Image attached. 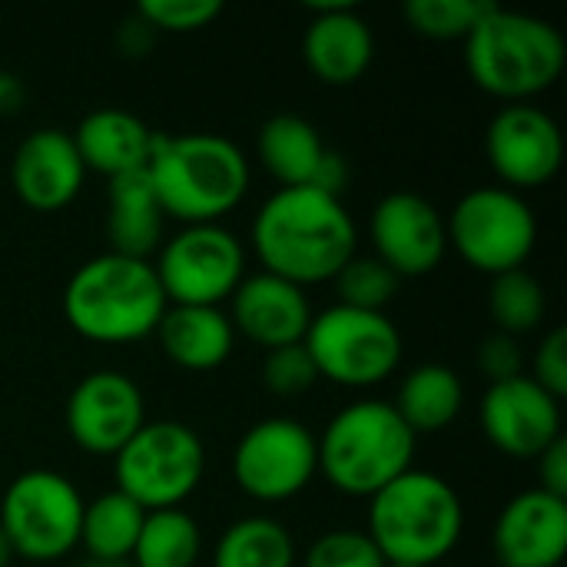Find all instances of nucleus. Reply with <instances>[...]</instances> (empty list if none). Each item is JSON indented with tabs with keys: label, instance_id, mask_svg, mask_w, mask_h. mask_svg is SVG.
<instances>
[{
	"label": "nucleus",
	"instance_id": "obj_28",
	"mask_svg": "<svg viewBox=\"0 0 567 567\" xmlns=\"http://www.w3.org/2000/svg\"><path fill=\"white\" fill-rule=\"evenodd\" d=\"M199 548V522L186 508H163L146 512L130 561L133 567H193Z\"/></svg>",
	"mask_w": 567,
	"mask_h": 567
},
{
	"label": "nucleus",
	"instance_id": "obj_7",
	"mask_svg": "<svg viewBox=\"0 0 567 567\" xmlns=\"http://www.w3.org/2000/svg\"><path fill=\"white\" fill-rule=\"evenodd\" d=\"M206 472L203 439L173 419L146 422L116 455V492L133 498L143 512L183 508Z\"/></svg>",
	"mask_w": 567,
	"mask_h": 567
},
{
	"label": "nucleus",
	"instance_id": "obj_21",
	"mask_svg": "<svg viewBox=\"0 0 567 567\" xmlns=\"http://www.w3.org/2000/svg\"><path fill=\"white\" fill-rule=\"evenodd\" d=\"M70 136L86 169L116 179L146 169L156 133L136 113L120 106H103L86 113Z\"/></svg>",
	"mask_w": 567,
	"mask_h": 567
},
{
	"label": "nucleus",
	"instance_id": "obj_37",
	"mask_svg": "<svg viewBox=\"0 0 567 567\" xmlns=\"http://www.w3.org/2000/svg\"><path fill=\"white\" fill-rule=\"evenodd\" d=\"M538 478H542V492L555 495V498H565L567 502V439L561 435L558 442H551L538 458Z\"/></svg>",
	"mask_w": 567,
	"mask_h": 567
},
{
	"label": "nucleus",
	"instance_id": "obj_6",
	"mask_svg": "<svg viewBox=\"0 0 567 567\" xmlns=\"http://www.w3.org/2000/svg\"><path fill=\"white\" fill-rule=\"evenodd\" d=\"M415 442L392 402L362 399L339 409L316 439L319 472L342 495L372 498L412 468Z\"/></svg>",
	"mask_w": 567,
	"mask_h": 567
},
{
	"label": "nucleus",
	"instance_id": "obj_10",
	"mask_svg": "<svg viewBox=\"0 0 567 567\" xmlns=\"http://www.w3.org/2000/svg\"><path fill=\"white\" fill-rule=\"evenodd\" d=\"M449 246L478 272L502 276L525 269L538 243V219L522 193L505 186L468 189L445 219Z\"/></svg>",
	"mask_w": 567,
	"mask_h": 567
},
{
	"label": "nucleus",
	"instance_id": "obj_3",
	"mask_svg": "<svg viewBox=\"0 0 567 567\" xmlns=\"http://www.w3.org/2000/svg\"><path fill=\"white\" fill-rule=\"evenodd\" d=\"M166 292L153 262L103 252L86 259L63 289V316L76 336L100 346H126L156 332Z\"/></svg>",
	"mask_w": 567,
	"mask_h": 567
},
{
	"label": "nucleus",
	"instance_id": "obj_25",
	"mask_svg": "<svg viewBox=\"0 0 567 567\" xmlns=\"http://www.w3.org/2000/svg\"><path fill=\"white\" fill-rule=\"evenodd\" d=\"M326 143L319 136V130L296 116V113H279L269 116L256 136V153L259 163L266 166V173L282 183V189L292 186H309L322 156H326Z\"/></svg>",
	"mask_w": 567,
	"mask_h": 567
},
{
	"label": "nucleus",
	"instance_id": "obj_32",
	"mask_svg": "<svg viewBox=\"0 0 567 567\" xmlns=\"http://www.w3.org/2000/svg\"><path fill=\"white\" fill-rule=\"evenodd\" d=\"M302 567H385V558L365 532L336 528L309 545Z\"/></svg>",
	"mask_w": 567,
	"mask_h": 567
},
{
	"label": "nucleus",
	"instance_id": "obj_4",
	"mask_svg": "<svg viewBox=\"0 0 567 567\" xmlns=\"http://www.w3.org/2000/svg\"><path fill=\"white\" fill-rule=\"evenodd\" d=\"M565 63V37L555 23L498 3H492L465 37L468 76L478 90L508 103H528L551 90L561 80Z\"/></svg>",
	"mask_w": 567,
	"mask_h": 567
},
{
	"label": "nucleus",
	"instance_id": "obj_18",
	"mask_svg": "<svg viewBox=\"0 0 567 567\" xmlns=\"http://www.w3.org/2000/svg\"><path fill=\"white\" fill-rule=\"evenodd\" d=\"M86 166L73 146V136L43 126L20 140L13 159H10V183L23 206L37 213H56L76 199L83 189Z\"/></svg>",
	"mask_w": 567,
	"mask_h": 567
},
{
	"label": "nucleus",
	"instance_id": "obj_38",
	"mask_svg": "<svg viewBox=\"0 0 567 567\" xmlns=\"http://www.w3.org/2000/svg\"><path fill=\"white\" fill-rule=\"evenodd\" d=\"M346 183H349V163H346V156L336 153V150H326V156H322V163H319V169H316V176H312L309 186L342 199Z\"/></svg>",
	"mask_w": 567,
	"mask_h": 567
},
{
	"label": "nucleus",
	"instance_id": "obj_35",
	"mask_svg": "<svg viewBox=\"0 0 567 567\" xmlns=\"http://www.w3.org/2000/svg\"><path fill=\"white\" fill-rule=\"evenodd\" d=\"M532 379L558 402L567 395V332L561 326L542 339V346L532 359Z\"/></svg>",
	"mask_w": 567,
	"mask_h": 567
},
{
	"label": "nucleus",
	"instance_id": "obj_23",
	"mask_svg": "<svg viewBox=\"0 0 567 567\" xmlns=\"http://www.w3.org/2000/svg\"><path fill=\"white\" fill-rule=\"evenodd\" d=\"M166 233V213L146 179V169L116 176L106 186V243L110 252L146 259L159 252Z\"/></svg>",
	"mask_w": 567,
	"mask_h": 567
},
{
	"label": "nucleus",
	"instance_id": "obj_8",
	"mask_svg": "<svg viewBox=\"0 0 567 567\" xmlns=\"http://www.w3.org/2000/svg\"><path fill=\"white\" fill-rule=\"evenodd\" d=\"M83 508L86 502L66 475L30 468L17 475L0 498V532L13 558L50 565L80 545Z\"/></svg>",
	"mask_w": 567,
	"mask_h": 567
},
{
	"label": "nucleus",
	"instance_id": "obj_36",
	"mask_svg": "<svg viewBox=\"0 0 567 567\" xmlns=\"http://www.w3.org/2000/svg\"><path fill=\"white\" fill-rule=\"evenodd\" d=\"M475 362H478V372H482L492 385H495V382H508V379L525 375V355H522L518 342H515L512 336H502V332L482 339Z\"/></svg>",
	"mask_w": 567,
	"mask_h": 567
},
{
	"label": "nucleus",
	"instance_id": "obj_2",
	"mask_svg": "<svg viewBox=\"0 0 567 567\" xmlns=\"http://www.w3.org/2000/svg\"><path fill=\"white\" fill-rule=\"evenodd\" d=\"M146 179L166 219L206 226L243 203L249 189V159L233 140L216 133H156Z\"/></svg>",
	"mask_w": 567,
	"mask_h": 567
},
{
	"label": "nucleus",
	"instance_id": "obj_22",
	"mask_svg": "<svg viewBox=\"0 0 567 567\" xmlns=\"http://www.w3.org/2000/svg\"><path fill=\"white\" fill-rule=\"evenodd\" d=\"M153 336L163 355L186 372H213L236 349V329L216 306H166Z\"/></svg>",
	"mask_w": 567,
	"mask_h": 567
},
{
	"label": "nucleus",
	"instance_id": "obj_12",
	"mask_svg": "<svg viewBox=\"0 0 567 567\" xmlns=\"http://www.w3.org/2000/svg\"><path fill=\"white\" fill-rule=\"evenodd\" d=\"M316 472V435L289 415L256 422L233 449V478L256 502H289L312 485Z\"/></svg>",
	"mask_w": 567,
	"mask_h": 567
},
{
	"label": "nucleus",
	"instance_id": "obj_16",
	"mask_svg": "<svg viewBox=\"0 0 567 567\" xmlns=\"http://www.w3.org/2000/svg\"><path fill=\"white\" fill-rule=\"evenodd\" d=\"M485 439L508 458L535 462L561 432V402L548 395L532 375L495 382L478 405Z\"/></svg>",
	"mask_w": 567,
	"mask_h": 567
},
{
	"label": "nucleus",
	"instance_id": "obj_31",
	"mask_svg": "<svg viewBox=\"0 0 567 567\" xmlns=\"http://www.w3.org/2000/svg\"><path fill=\"white\" fill-rule=\"evenodd\" d=\"M495 0H409L402 7L409 27L429 40H465Z\"/></svg>",
	"mask_w": 567,
	"mask_h": 567
},
{
	"label": "nucleus",
	"instance_id": "obj_40",
	"mask_svg": "<svg viewBox=\"0 0 567 567\" xmlns=\"http://www.w3.org/2000/svg\"><path fill=\"white\" fill-rule=\"evenodd\" d=\"M10 561H13V551H10V545H7V538L0 532V567H10Z\"/></svg>",
	"mask_w": 567,
	"mask_h": 567
},
{
	"label": "nucleus",
	"instance_id": "obj_17",
	"mask_svg": "<svg viewBox=\"0 0 567 567\" xmlns=\"http://www.w3.org/2000/svg\"><path fill=\"white\" fill-rule=\"evenodd\" d=\"M502 567H558L567 555V502L542 488L515 495L492 532Z\"/></svg>",
	"mask_w": 567,
	"mask_h": 567
},
{
	"label": "nucleus",
	"instance_id": "obj_15",
	"mask_svg": "<svg viewBox=\"0 0 567 567\" xmlns=\"http://www.w3.org/2000/svg\"><path fill=\"white\" fill-rule=\"evenodd\" d=\"M372 256L382 259L399 279H419L442 266L449 252L445 216L419 193L399 189L382 196L369 216Z\"/></svg>",
	"mask_w": 567,
	"mask_h": 567
},
{
	"label": "nucleus",
	"instance_id": "obj_11",
	"mask_svg": "<svg viewBox=\"0 0 567 567\" xmlns=\"http://www.w3.org/2000/svg\"><path fill=\"white\" fill-rule=\"evenodd\" d=\"M169 306H223L246 279V249L219 223L186 226L153 262Z\"/></svg>",
	"mask_w": 567,
	"mask_h": 567
},
{
	"label": "nucleus",
	"instance_id": "obj_1",
	"mask_svg": "<svg viewBox=\"0 0 567 567\" xmlns=\"http://www.w3.org/2000/svg\"><path fill=\"white\" fill-rule=\"evenodd\" d=\"M355 219L339 196L312 186L276 189L252 219V252L262 272L299 289L339 276L355 256Z\"/></svg>",
	"mask_w": 567,
	"mask_h": 567
},
{
	"label": "nucleus",
	"instance_id": "obj_34",
	"mask_svg": "<svg viewBox=\"0 0 567 567\" xmlns=\"http://www.w3.org/2000/svg\"><path fill=\"white\" fill-rule=\"evenodd\" d=\"M223 13L219 0H140L136 17L156 33H193Z\"/></svg>",
	"mask_w": 567,
	"mask_h": 567
},
{
	"label": "nucleus",
	"instance_id": "obj_33",
	"mask_svg": "<svg viewBox=\"0 0 567 567\" xmlns=\"http://www.w3.org/2000/svg\"><path fill=\"white\" fill-rule=\"evenodd\" d=\"M316 382H319V372H316V362H312V355H309V349L302 342L266 352L262 385H266L269 395L296 399V395L309 392Z\"/></svg>",
	"mask_w": 567,
	"mask_h": 567
},
{
	"label": "nucleus",
	"instance_id": "obj_29",
	"mask_svg": "<svg viewBox=\"0 0 567 567\" xmlns=\"http://www.w3.org/2000/svg\"><path fill=\"white\" fill-rule=\"evenodd\" d=\"M548 309L545 286L528 269H512L502 276H492L488 289V312L502 336H528L542 326Z\"/></svg>",
	"mask_w": 567,
	"mask_h": 567
},
{
	"label": "nucleus",
	"instance_id": "obj_13",
	"mask_svg": "<svg viewBox=\"0 0 567 567\" xmlns=\"http://www.w3.org/2000/svg\"><path fill=\"white\" fill-rule=\"evenodd\" d=\"M485 156L505 189H538L561 169L565 136L555 116L542 106L508 103L485 130Z\"/></svg>",
	"mask_w": 567,
	"mask_h": 567
},
{
	"label": "nucleus",
	"instance_id": "obj_5",
	"mask_svg": "<svg viewBox=\"0 0 567 567\" xmlns=\"http://www.w3.org/2000/svg\"><path fill=\"white\" fill-rule=\"evenodd\" d=\"M462 498L435 472L409 468L369 498L365 535L372 538L385 565H439L462 542Z\"/></svg>",
	"mask_w": 567,
	"mask_h": 567
},
{
	"label": "nucleus",
	"instance_id": "obj_30",
	"mask_svg": "<svg viewBox=\"0 0 567 567\" xmlns=\"http://www.w3.org/2000/svg\"><path fill=\"white\" fill-rule=\"evenodd\" d=\"M339 289V302L365 312H385V306L399 296L402 279L375 256H352L339 276L332 279Z\"/></svg>",
	"mask_w": 567,
	"mask_h": 567
},
{
	"label": "nucleus",
	"instance_id": "obj_42",
	"mask_svg": "<svg viewBox=\"0 0 567 567\" xmlns=\"http://www.w3.org/2000/svg\"><path fill=\"white\" fill-rule=\"evenodd\" d=\"M385 567H409V565H385Z\"/></svg>",
	"mask_w": 567,
	"mask_h": 567
},
{
	"label": "nucleus",
	"instance_id": "obj_41",
	"mask_svg": "<svg viewBox=\"0 0 567 567\" xmlns=\"http://www.w3.org/2000/svg\"><path fill=\"white\" fill-rule=\"evenodd\" d=\"M73 567H126V565H103V561H90V558H86V561H80V565H73Z\"/></svg>",
	"mask_w": 567,
	"mask_h": 567
},
{
	"label": "nucleus",
	"instance_id": "obj_9",
	"mask_svg": "<svg viewBox=\"0 0 567 567\" xmlns=\"http://www.w3.org/2000/svg\"><path fill=\"white\" fill-rule=\"evenodd\" d=\"M302 346L309 349L319 379L346 389H372L402 362L399 326L385 312H365L342 302L312 312Z\"/></svg>",
	"mask_w": 567,
	"mask_h": 567
},
{
	"label": "nucleus",
	"instance_id": "obj_20",
	"mask_svg": "<svg viewBox=\"0 0 567 567\" xmlns=\"http://www.w3.org/2000/svg\"><path fill=\"white\" fill-rule=\"evenodd\" d=\"M375 56V37L352 3H319L302 37V60L329 86H349L365 76Z\"/></svg>",
	"mask_w": 567,
	"mask_h": 567
},
{
	"label": "nucleus",
	"instance_id": "obj_27",
	"mask_svg": "<svg viewBox=\"0 0 567 567\" xmlns=\"http://www.w3.org/2000/svg\"><path fill=\"white\" fill-rule=\"evenodd\" d=\"M213 567H296V542L282 522L246 515L219 535Z\"/></svg>",
	"mask_w": 567,
	"mask_h": 567
},
{
	"label": "nucleus",
	"instance_id": "obj_14",
	"mask_svg": "<svg viewBox=\"0 0 567 567\" xmlns=\"http://www.w3.org/2000/svg\"><path fill=\"white\" fill-rule=\"evenodd\" d=\"M63 422L76 449L113 458L146 425V402L130 375L100 369L73 385Z\"/></svg>",
	"mask_w": 567,
	"mask_h": 567
},
{
	"label": "nucleus",
	"instance_id": "obj_26",
	"mask_svg": "<svg viewBox=\"0 0 567 567\" xmlns=\"http://www.w3.org/2000/svg\"><path fill=\"white\" fill-rule=\"evenodd\" d=\"M143 518H146V512L123 492H116V488L103 492L83 508L80 545L86 548L90 561L126 565L136 548Z\"/></svg>",
	"mask_w": 567,
	"mask_h": 567
},
{
	"label": "nucleus",
	"instance_id": "obj_19",
	"mask_svg": "<svg viewBox=\"0 0 567 567\" xmlns=\"http://www.w3.org/2000/svg\"><path fill=\"white\" fill-rule=\"evenodd\" d=\"M229 302L233 309L226 316L236 336H246L266 352L302 342L312 322V306L306 289L269 272L246 276Z\"/></svg>",
	"mask_w": 567,
	"mask_h": 567
},
{
	"label": "nucleus",
	"instance_id": "obj_24",
	"mask_svg": "<svg viewBox=\"0 0 567 567\" xmlns=\"http://www.w3.org/2000/svg\"><path fill=\"white\" fill-rule=\"evenodd\" d=\"M462 402H465V385L458 372L445 362H422L402 379L392 409L419 439V435L445 432L458 419Z\"/></svg>",
	"mask_w": 567,
	"mask_h": 567
},
{
	"label": "nucleus",
	"instance_id": "obj_39",
	"mask_svg": "<svg viewBox=\"0 0 567 567\" xmlns=\"http://www.w3.org/2000/svg\"><path fill=\"white\" fill-rule=\"evenodd\" d=\"M23 83H20V76H13V73H7V70H0V116H10V113H17L20 106H23Z\"/></svg>",
	"mask_w": 567,
	"mask_h": 567
}]
</instances>
